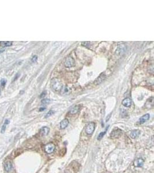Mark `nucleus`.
<instances>
[{
  "label": "nucleus",
  "instance_id": "nucleus-10",
  "mask_svg": "<svg viewBox=\"0 0 154 173\" xmlns=\"http://www.w3.org/2000/svg\"><path fill=\"white\" fill-rule=\"evenodd\" d=\"M144 161L142 158H138L137 159H136V160L134 162V165L135 166H136L137 167H142L144 164Z\"/></svg>",
  "mask_w": 154,
  "mask_h": 173
},
{
  "label": "nucleus",
  "instance_id": "nucleus-21",
  "mask_svg": "<svg viewBox=\"0 0 154 173\" xmlns=\"http://www.w3.org/2000/svg\"><path fill=\"white\" fill-rule=\"evenodd\" d=\"M54 111H53V110H50L48 112H47V113L46 114L45 117L46 118H48V117H50L51 115H53V114H54Z\"/></svg>",
  "mask_w": 154,
  "mask_h": 173
},
{
  "label": "nucleus",
  "instance_id": "nucleus-11",
  "mask_svg": "<svg viewBox=\"0 0 154 173\" xmlns=\"http://www.w3.org/2000/svg\"><path fill=\"white\" fill-rule=\"evenodd\" d=\"M140 134V131L139 130H132L130 134V136L133 139H136L139 136Z\"/></svg>",
  "mask_w": 154,
  "mask_h": 173
},
{
  "label": "nucleus",
  "instance_id": "nucleus-17",
  "mask_svg": "<svg viewBox=\"0 0 154 173\" xmlns=\"http://www.w3.org/2000/svg\"><path fill=\"white\" fill-rule=\"evenodd\" d=\"M9 122H10V121L8 120H6L5 121V122H4V125H2V127H1V133H2V134L4 133L5 132V130H6V126H7L8 124H9Z\"/></svg>",
  "mask_w": 154,
  "mask_h": 173
},
{
  "label": "nucleus",
  "instance_id": "nucleus-25",
  "mask_svg": "<svg viewBox=\"0 0 154 173\" xmlns=\"http://www.w3.org/2000/svg\"><path fill=\"white\" fill-rule=\"evenodd\" d=\"M18 75H18V73H17V75H16V77H15V78L14 79H13V81H15V80H16L17 79V78H18Z\"/></svg>",
  "mask_w": 154,
  "mask_h": 173
},
{
  "label": "nucleus",
  "instance_id": "nucleus-5",
  "mask_svg": "<svg viewBox=\"0 0 154 173\" xmlns=\"http://www.w3.org/2000/svg\"><path fill=\"white\" fill-rule=\"evenodd\" d=\"M4 169L6 172H11L13 169V164L11 160H7L5 161V162L4 163Z\"/></svg>",
  "mask_w": 154,
  "mask_h": 173
},
{
  "label": "nucleus",
  "instance_id": "nucleus-13",
  "mask_svg": "<svg viewBox=\"0 0 154 173\" xmlns=\"http://www.w3.org/2000/svg\"><path fill=\"white\" fill-rule=\"evenodd\" d=\"M79 110H80V106L76 105L73 107L72 108H71L70 111H69V112L71 114H75L77 113Z\"/></svg>",
  "mask_w": 154,
  "mask_h": 173
},
{
  "label": "nucleus",
  "instance_id": "nucleus-15",
  "mask_svg": "<svg viewBox=\"0 0 154 173\" xmlns=\"http://www.w3.org/2000/svg\"><path fill=\"white\" fill-rule=\"evenodd\" d=\"M49 130H50V129H49L48 127L44 126L42 127L41 129H40V133L42 136H46L49 133Z\"/></svg>",
  "mask_w": 154,
  "mask_h": 173
},
{
  "label": "nucleus",
  "instance_id": "nucleus-27",
  "mask_svg": "<svg viewBox=\"0 0 154 173\" xmlns=\"http://www.w3.org/2000/svg\"><path fill=\"white\" fill-rule=\"evenodd\" d=\"M4 49H0V53H2L3 51H4Z\"/></svg>",
  "mask_w": 154,
  "mask_h": 173
},
{
  "label": "nucleus",
  "instance_id": "nucleus-18",
  "mask_svg": "<svg viewBox=\"0 0 154 173\" xmlns=\"http://www.w3.org/2000/svg\"><path fill=\"white\" fill-rule=\"evenodd\" d=\"M108 128H109V127H108L106 129V130H105V131H104V132H102L100 133L99 135H98V138H97V139H98V140H101V139L103 138V137L105 135V134L106 133V131H107V129H108Z\"/></svg>",
  "mask_w": 154,
  "mask_h": 173
},
{
  "label": "nucleus",
  "instance_id": "nucleus-8",
  "mask_svg": "<svg viewBox=\"0 0 154 173\" xmlns=\"http://www.w3.org/2000/svg\"><path fill=\"white\" fill-rule=\"evenodd\" d=\"M150 118V115L149 114H146L145 115H144L142 116L141 118L139 119L138 120V122H139L140 124H143L144 123V122H147V121L149 120V119Z\"/></svg>",
  "mask_w": 154,
  "mask_h": 173
},
{
  "label": "nucleus",
  "instance_id": "nucleus-14",
  "mask_svg": "<svg viewBox=\"0 0 154 173\" xmlns=\"http://www.w3.org/2000/svg\"><path fill=\"white\" fill-rule=\"evenodd\" d=\"M125 52V47H123V46H121L120 47L117 48L116 51V53L117 55H122L123 54H124Z\"/></svg>",
  "mask_w": 154,
  "mask_h": 173
},
{
  "label": "nucleus",
  "instance_id": "nucleus-19",
  "mask_svg": "<svg viewBox=\"0 0 154 173\" xmlns=\"http://www.w3.org/2000/svg\"><path fill=\"white\" fill-rule=\"evenodd\" d=\"M61 91L62 94H64V95H67L69 92V89L68 87H62V88L61 89Z\"/></svg>",
  "mask_w": 154,
  "mask_h": 173
},
{
  "label": "nucleus",
  "instance_id": "nucleus-1",
  "mask_svg": "<svg viewBox=\"0 0 154 173\" xmlns=\"http://www.w3.org/2000/svg\"><path fill=\"white\" fill-rule=\"evenodd\" d=\"M51 85L53 90H55V91H61L62 88V87H63L61 80H59L58 79L56 78L53 79L51 80Z\"/></svg>",
  "mask_w": 154,
  "mask_h": 173
},
{
  "label": "nucleus",
  "instance_id": "nucleus-23",
  "mask_svg": "<svg viewBox=\"0 0 154 173\" xmlns=\"http://www.w3.org/2000/svg\"><path fill=\"white\" fill-rule=\"evenodd\" d=\"M37 60H38V56H37V55H34V56H33V58H32L31 61L33 63H36Z\"/></svg>",
  "mask_w": 154,
  "mask_h": 173
},
{
  "label": "nucleus",
  "instance_id": "nucleus-24",
  "mask_svg": "<svg viewBox=\"0 0 154 173\" xmlns=\"http://www.w3.org/2000/svg\"><path fill=\"white\" fill-rule=\"evenodd\" d=\"M46 95V91H43L42 93L41 94V95H40V98H44V97Z\"/></svg>",
  "mask_w": 154,
  "mask_h": 173
},
{
  "label": "nucleus",
  "instance_id": "nucleus-22",
  "mask_svg": "<svg viewBox=\"0 0 154 173\" xmlns=\"http://www.w3.org/2000/svg\"><path fill=\"white\" fill-rule=\"evenodd\" d=\"M50 102V99H43L42 100V103L43 104L49 103Z\"/></svg>",
  "mask_w": 154,
  "mask_h": 173
},
{
  "label": "nucleus",
  "instance_id": "nucleus-2",
  "mask_svg": "<svg viewBox=\"0 0 154 173\" xmlns=\"http://www.w3.org/2000/svg\"><path fill=\"white\" fill-rule=\"evenodd\" d=\"M95 124L94 122H90L87 125L86 127V132L88 134H92L94 132Z\"/></svg>",
  "mask_w": 154,
  "mask_h": 173
},
{
  "label": "nucleus",
  "instance_id": "nucleus-6",
  "mask_svg": "<svg viewBox=\"0 0 154 173\" xmlns=\"http://www.w3.org/2000/svg\"><path fill=\"white\" fill-rule=\"evenodd\" d=\"M122 133V131L121 129H115V130H113V132L111 133L110 137L112 139L117 138V137H119L121 135Z\"/></svg>",
  "mask_w": 154,
  "mask_h": 173
},
{
  "label": "nucleus",
  "instance_id": "nucleus-12",
  "mask_svg": "<svg viewBox=\"0 0 154 173\" xmlns=\"http://www.w3.org/2000/svg\"><path fill=\"white\" fill-rule=\"evenodd\" d=\"M69 124V122L68 120V119H64V120H62L60 123L61 129H65L66 127H67L68 126Z\"/></svg>",
  "mask_w": 154,
  "mask_h": 173
},
{
  "label": "nucleus",
  "instance_id": "nucleus-7",
  "mask_svg": "<svg viewBox=\"0 0 154 173\" xmlns=\"http://www.w3.org/2000/svg\"><path fill=\"white\" fill-rule=\"evenodd\" d=\"M132 100L129 98H125L122 100V105L123 106L126 107H131L132 105Z\"/></svg>",
  "mask_w": 154,
  "mask_h": 173
},
{
  "label": "nucleus",
  "instance_id": "nucleus-16",
  "mask_svg": "<svg viewBox=\"0 0 154 173\" xmlns=\"http://www.w3.org/2000/svg\"><path fill=\"white\" fill-rule=\"evenodd\" d=\"M0 45L3 47H9L12 45V42L11 41H1Z\"/></svg>",
  "mask_w": 154,
  "mask_h": 173
},
{
  "label": "nucleus",
  "instance_id": "nucleus-3",
  "mask_svg": "<svg viewBox=\"0 0 154 173\" xmlns=\"http://www.w3.org/2000/svg\"><path fill=\"white\" fill-rule=\"evenodd\" d=\"M45 151L47 154H51L55 149V145L53 143H49L46 144L44 147Z\"/></svg>",
  "mask_w": 154,
  "mask_h": 173
},
{
  "label": "nucleus",
  "instance_id": "nucleus-4",
  "mask_svg": "<svg viewBox=\"0 0 154 173\" xmlns=\"http://www.w3.org/2000/svg\"><path fill=\"white\" fill-rule=\"evenodd\" d=\"M64 64L67 68H70V67H72L74 65V60L72 57H68L65 59Z\"/></svg>",
  "mask_w": 154,
  "mask_h": 173
},
{
  "label": "nucleus",
  "instance_id": "nucleus-26",
  "mask_svg": "<svg viewBox=\"0 0 154 173\" xmlns=\"http://www.w3.org/2000/svg\"><path fill=\"white\" fill-rule=\"evenodd\" d=\"M45 107H41V108H40L39 109V111H44L45 110Z\"/></svg>",
  "mask_w": 154,
  "mask_h": 173
},
{
  "label": "nucleus",
  "instance_id": "nucleus-20",
  "mask_svg": "<svg viewBox=\"0 0 154 173\" xmlns=\"http://www.w3.org/2000/svg\"><path fill=\"white\" fill-rule=\"evenodd\" d=\"M6 82H7V81H6V80L5 79H2L1 80L0 84H1V85L2 87V88H4L5 86Z\"/></svg>",
  "mask_w": 154,
  "mask_h": 173
},
{
  "label": "nucleus",
  "instance_id": "nucleus-9",
  "mask_svg": "<svg viewBox=\"0 0 154 173\" xmlns=\"http://www.w3.org/2000/svg\"><path fill=\"white\" fill-rule=\"evenodd\" d=\"M105 78H106V75H104V73H102L101 75L96 79L95 81V84L98 85V84H101L102 82L105 79Z\"/></svg>",
  "mask_w": 154,
  "mask_h": 173
}]
</instances>
